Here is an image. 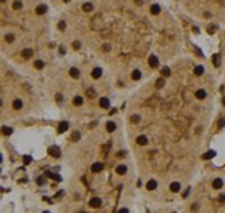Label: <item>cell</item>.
Returning a JSON list of instances; mask_svg holds the SVG:
<instances>
[{
  "label": "cell",
  "instance_id": "f546056e",
  "mask_svg": "<svg viewBox=\"0 0 225 213\" xmlns=\"http://www.w3.org/2000/svg\"><path fill=\"white\" fill-rule=\"evenodd\" d=\"M131 122H132V123H138V122H140V116H138V114H134L132 117H131Z\"/></svg>",
  "mask_w": 225,
  "mask_h": 213
},
{
  "label": "cell",
  "instance_id": "603a6c76",
  "mask_svg": "<svg viewBox=\"0 0 225 213\" xmlns=\"http://www.w3.org/2000/svg\"><path fill=\"white\" fill-rule=\"evenodd\" d=\"M162 75H164V77H170V75H171L170 68H167V66H165V68H162Z\"/></svg>",
  "mask_w": 225,
  "mask_h": 213
},
{
  "label": "cell",
  "instance_id": "44dd1931",
  "mask_svg": "<svg viewBox=\"0 0 225 213\" xmlns=\"http://www.w3.org/2000/svg\"><path fill=\"white\" fill-rule=\"evenodd\" d=\"M92 9H93V5H92V3H84V5H83V11L90 12Z\"/></svg>",
  "mask_w": 225,
  "mask_h": 213
},
{
  "label": "cell",
  "instance_id": "2e32d148",
  "mask_svg": "<svg viewBox=\"0 0 225 213\" xmlns=\"http://www.w3.org/2000/svg\"><path fill=\"white\" fill-rule=\"evenodd\" d=\"M156 186H158L156 180H150V182L147 183V189H149V191H153V189H156Z\"/></svg>",
  "mask_w": 225,
  "mask_h": 213
},
{
  "label": "cell",
  "instance_id": "5b68a950",
  "mask_svg": "<svg viewBox=\"0 0 225 213\" xmlns=\"http://www.w3.org/2000/svg\"><path fill=\"white\" fill-rule=\"evenodd\" d=\"M102 170H104V165H102L101 162H95V164L92 165V171H93V173H99V171H102Z\"/></svg>",
  "mask_w": 225,
  "mask_h": 213
},
{
  "label": "cell",
  "instance_id": "ab89813d",
  "mask_svg": "<svg viewBox=\"0 0 225 213\" xmlns=\"http://www.w3.org/2000/svg\"><path fill=\"white\" fill-rule=\"evenodd\" d=\"M135 3H137V5H141V3H143V0H135Z\"/></svg>",
  "mask_w": 225,
  "mask_h": 213
},
{
  "label": "cell",
  "instance_id": "d6986e66",
  "mask_svg": "<svg viewBox=\"0 0 225 213\" xmlns=\"http://www.w3.org/2000/svg\"><path fill=\"white\" fill-rule=\"evenodd\" d=\"M140 78H141V72H140L138 69H135V71L132 72V80L137 81V80H140Z\"/></svg>",
  "mask_w": 225,
  "mask_h": 213
},
{
  "label": "cell",
  "instance_id": "f35d334b",
  "mask_svg": "<svg viewBox=\"0 0 225 213\" xmlns=\"http://www.w3.org/2000/svg\"><path fill=\"white\" fill-rule=\"evenodd\" d=\"M104 51H110V45H104Z\"/></svg>",
  "mask_w": 225,
  "mask_h": 213
},
{
  "label": "cell",
  "instance_id": "3957f363",
  "mask_svg": "<svg viewBox=\"0 0 225 213\" xmlns=\"http://www.w3.org/2000/svg\"><path fill=\"white\" fill-rule=\"evenodd\" d=\"M147 143H149V138L146 137V135H140V137L137 138V144L138 146H147Z\"/></svg>",
  "mask_w": 225,
  "mask_h": 213
},
{
  "label": "cell",
  "instance_id": "7402d4cb",
  "mask_svg": "<svg viewBox=\"0 0 225 213\" xmlns=\"http://www.w3.org/2000/svg\"><path fill=\"white\" fill-rule=\"evenodd\" d=\"M215 155H216V153H215L213 150H210V152H207V153H206V155H204L203 158H204V159H212V158L215 156Z\"/></svg>",
  "mask_w": 225,
  "mask_h": 213
},
{
  "label": "cell",
  "instance_id": "8d00e7d4",
  "mask_svg": "<svg viewBox=\"0 0 225 213\" xmlns=\"http://www.w3.org/2000/svg\"><path fill=\"white\" fill-rule=\"evenodd\" d=\"M45 183V179L44 177H38V185H44Z\"/></svg>",
  "mask_w": 225,
  "mask_h": 213
},
{
  "label": "cell",
  "instance_id": "277c9868",
  "mask_svg": "<svg viewBox=\"0 0 225 213\" xmlns=\"http://www.w3.org/2000/svg\"><path fill=\"white\" fill-rule=\"evenodd\" d=\"M149 65L152 66V68H156V66L159 65V62H158V57H156V56H150V57H149Z\"/></svg>",
  "mask_w": 225,
  "mask_h": 213
},
{
  "label": "cell",
  "instance_id": "60d3db41",
  "mask_svg": "<svg viewBox=\"0 0 225 213\" xmlns=\"http://www.w3.org/2000/svg\"><path fill=\"white\" fill-rule=\"evenodd\" d=\"M221 201H225V195H221V198H219Z\"/></svg>",
  "mask_w": 225,
  "mask_h": 213
},
{
  "label": "cell",
  "instance_id": "5bb4252c",
  "mask_svg": "<svg viewBox=\"0 0 225 213\" xmlns=\"http://www.w3.org/2000/svg\"><path fill=\"white\" fill-rule=\"evenodd\" d=\"M69 74H71V77H72V78H78V77H80V71H78L77 68H71Z\"/></svg>",
  "mask_w": 225,
  "mask_h": 213
},
{
  "label": "cell",
  "instance_id": "83f0119b",
  "mask_svg": "<svg viewBox=\"0 0 225 213\" xmlns=\"http://www.w3.org/2000/svg\"><path fill=\"white\" fill-rule=\"evenodd\" d=\"M74 104H75V105H81V104H83V98H81V96H75Z\"/></svg>",
  "mask_w": 225,
  "mask_h": 213
},
{
  "label": "cell",
  "instance_id": "1f68e13d",
  "mask_svg": "<svg viewBox=\"0 0 225 213\" xmlns=\"http://www.w3.org/2000/svg\"><path fill=\"white\" fill-rule=\"evenodd\" d=\"M23 162H24V165H29V164L32 162V158H30V156H24V158H23Z\"/></svg>",
  "mask_w": 225,
  "mask_h": 213
},
{
  "label": "cell",
  "instance_id": "836d02e7",
  "mask_svg": "<svg viewBox=\"0 0 225 213\" xmlns=\"http://www.w3.org/2000/svg\"><path fill=\"white\" fill-rule=\"evenodd\" d=\"M5 39H6L8 42H14V35H11V33H9V35H6V36H5Z\"/></svg>",
  "mask_w": 225,
  "mask_h": 213
},
{
  "label": "cell",
  "instance_id": "4316f807",
  "mask_svg": "<svg viewBox=\"0 0 225 213\" xmlns=\"http://www.w3.org/2000/svg\"><path fill=\"white\" fill-rule=\"evenodd\" d=\"M2 132H3L5 135H11V134H12V128H8V126H3V129H2Z\"/></svg>",
  "mask_w": 225,
  "mask_h": 213
},
{
  "label": "cell",
  "instance_id": "8fae6325",
  "mask_svg": "<svg viewBox=\"0 0 225 213\" xmlns=\"http://www.w3.org/2000/svg\"><path fill=\"white\" fill-rule=\"evenodd\" d=\"M99 105H101L102 108H108V107H110V99H108V98H101Z\"/></svg>",
  "mask_w": 225,
  "mask_h": 213
},
{
  "label": "cell",
  "instance_id": "30bf717a",
  "mask_svg": "<svg viewBox=\"0 0 225 213\" xmlns=\"http://www.w3.org/2000/svg\"><path fill=\"white\" fill-rule=\"evenodd\" d=\"M47 9H48V8H47V5H39V6L36 8V14H38V15H42V14H45V12H47Z\"/></svg>",
  "mask_w": 225,
  "mask_h": 213
},
{
  "label": "cell",
  "instance_id": "f1b7e54d",
  "mask_svg": "<svg viewBox=\"0 0 225 213\" xmlns=\"http://www.w3.org/2000/svg\"><path fill=\"white\" fill-rule=\"evenodd\" d=\"M165 86V81H164V78H159L158 81H156V87L158 89H161V87H164Z\"/></svg>",
  "mask_w": 225,
  "mask_h": 213
},
{
  "label": "cell",
  "instance_id": "8992f818",
  "mask_svg": "<svg viewBox=\"0 0 225 213\" xmlns=\"http://www.w3.org/2000/svg\"><path fill=\"white\" fill-rule=\"evenodd\" d=\"M92 77H93V78H101V77H102V69L101 68H95V69H93L92 71Z\"/></svg>",
  "mask_w": 225,
  "mask_h": 213
},
{
  "label": "cell",
  "instance_id": "6da1fadb",
  "mask_svg": "<svg viewBox=\"0 0 225 213\" xmlns=\"http://www.w3.org/2000/svg\"><path fill=\"white\" fill-rule=\"evenodd\" d=\"M89 206H90V207L98 209V207H101V206H102V200H101V198H98V197H95V198H92V200L89 201Z\"/></svg>",
  "mask_w": 225,
  "mask_h": 213
},
{
  "label": "cell",
  "instance_id": "ffe728a7",
  "mask_svg": "<svg viewBox=\"0 0 225 213\" xmlns=\"http://www.w3.org/2000/svg\"><path fill=\"white\" fill-rule=\"evenodd\" d=\"M195 96H197L198 99H204V98H206V92H204L203 89H200V90H198V92L195 93Z\"/></svg>",
  "mask_w": 225,
  "mask_h": 213
},
{
  "label": "cell",
  "instance_id": "74e56055",
  "mask_svg": "<svg viewBox=\"0 0 225 213\" xmlns=\"http://www.w3.org/2000/svg\"><path fill=\"white\" fill-rule=\"evenodd\" d=\"M74 48H80V42H74Z\"/></svg>",
  "mask_w": 225,
  "mask_h": 213
},
{
  "label": "cell",
  "instance_id": "4dcf8cb0",
  "mask_svg": "<svg viewBox=\"0 0 225 213\" xmlns=\"http://www.w3.org/2000/svg\"><path fill=\"white\" fill-rule=\"evenodd\" d=\"M216 29H218V27H216V24H212V26H209V27H207V32H209V33H215V32H216Z\"/></svg>",
  "mask_w": 225,
  "mask_h": 213
},
{
  "label": "cell",
  "instance_id": "ba28073f",
  "mask_svg": "<svg viewBox=\"0 0 225 213\" xmlns=\"http://www.w3.org/2000/svg\"><path fill=\"white\" fill-rule=\"evenodd\" d=\"M222 185H224L222 179H215V180H213V183H212L213 189H221V188H222Z\"/></svg>",
  "mask_w": 225,
  "mask_h": 213
},
{
  "label": "cell",
  "instance_id": "ac0fdd59",
  "mask_svg": "<svg viewBox=\"0 0 225 213\" xmlns=\"http://www.w3.org/2000/svg\"><path fill=\"white\" fill-rule=\"evenodd\" d=\"M14 108H15V110H21V108H23L21 99H15V101H14Z\"/></svg>",
  "mask_w": 225,
  "mask_h": 213
},
{
  "label": "cell",
  "instance_id": "cb8c5ba5",
  "mask_svg": "<svg viewBox=\"0 0 225 213\" xmlns=\"http://www.w3.org/2000/svg\"><path fill=\"white\" fill-rule=\"evenodd\" d=\"M21 6H23V3L20 2V0H15L14 5H12V8H14V9H21Z\"/></svg>",
  "mask_w": 225,
  "mask_h": 213
},
{
  "label": "cell",
  "instance_id": "b9f144b4",
  "mask_svg": "<svg viewBox=\"0 0 225 213\" xmlns=\"http://www.w3.org/2000/svg\"><path fill=\"white\" fill-rule=\"evenodd\" d=\"M63 2H69V0H63Z\"/></svg>",
  "mask_w": 225,
  "mask_h": 213
},
{
  "label": "cell",
  "instance_id": "d590c367",
  "mask_svg": "<svg viewBox=\"0 0 225 213\" xmlns=\"http://www.w3.org/2000/svg\"><path fill=\"white\" fill-rule=\"evenodd\" d=\"M65 27H66V23H65V21H60V23H59V29H60V30H65Z\"/></svg>",
  "mask_w": 225,
  "mask_h": 213
},
{
  "label": "cell",
  "instance_id": "484cf974",
  "mask_svg": "<svg viewBox=\"0 0 225 213\" xmlns=\"http://www.w3.org/2000/svg\"><path fill=\"white\" fill-rule=\"evenodd\" d=\"M194 72H195V75H203V72H204V68H203V66H197Z\"/></svg>",
  "mask_w": 225,
  "mask_h": 213
},
{
  "label": "cell",
  "instance_id": "9c48e42d",
  "mask_svg": "<svg viewBox=\"0 0 225 213\" xmlns=\"http://www.w3.org/2000/svg\"><path fill=\"white\" fill-rule=\"evenodd\" d=\"M161 12V6L159 5H152V6H150V14H153V15H158Z\"/></svg>",
  "mask_w": 225,
  "mask_h": 213
},
{
  "label": "cell",
  "instance_id": "e575fe53",
  "mask_svg": "<svg viewBox=\"0 0 225 213\" xmlns=\"http://www.w3.org/2000/svg\"><path fill=\"white\" fill-rule=\"evenodd\" d=\"M213 63H215V66H219V56H213Z\"/></svg>",
  "mask_w": 225,
  "mask_h": 213
},
{
  "label": "cell",
  "instance_id": "7a4b0ae2",
  "mask_svg": "<svg viewBox=\"0 0 225 213\" xmlns=\"http://www.w3.org/2000/svg\"><path fill=\"white\" fill-rule=\"evenodd\" d=\"M48 153L51 155L53 158H59V156H60V149H59L57 146H53V147L48 149Z\"/></svg>",
  "mask_w": 225,
  "mask_h": 213
},
{
  "label": "cell",
  "instance_id": "4fadbf2b",
  "mask_svg": "<svg viewBox=\"0 0 225 213\" xmlns=\"http://www.w3.org/2000/svg\"><path fill=\"white\" fill-rule=\"evenodd\" d=\"M116 128H117V126H116L114 122H107V131H108V132H114Z\"/></svg>",
  "mask_w": 225,
  "mask_h": 213
},
{
  "label": "cell",
  "instance_id": "e0dca14e",
  "mask_svg": "<svg viewBox=\"0 0 225 213\" xmlns=\"http://www.w3.org/2000/svg\"><path fill=\"white\" fill-rule=\"evenodd\" d=\"M170 189H171L173 192H177V191L180 189V183H179V182H173V183L170 185Z\"/></svg>",
  "mask_w": 225,
  "mask_h": 213
},
{
  "label": "cell",
  "instance_id": "52a82bcc",
  "mask_svg": "<svg viewBox=\"0 0 225 213\" xmlns=\"http://www.w3.org/2000/svg\"><path fill=\"white\" fill-rule=\"evenodd\" d=\"M68 128H69V123L68 122H60V125H59V134H63L65 131H68Z\"/></svg>",
  "mask_w": 225,
  "mask_h": 213
},
{
  "label": "cell",
  "instance_id": "d4e9b609",
  "mask_svg": "<svg viewBox=\"0 0 225 213\" xmlns=\"http://www.w3.org/2000/svg\"><path fill=\"white\" fill-rule=\"evenodd\" d=\"M35 68H36V69H42V68H44V62H42V60H36V62H35Z\"/></svg>",
  "mask_w": 225,
  "mask_h": 213
},
{
  "label": "cell",
  "instance_id": "9a60e30c",
  "mask_svg": "<svg viewBox=\"0 0 225 213\" xmlns=\"http://www.w3.org/2000/svg\"><path fill=\"white\" fill-rule=\"evenodd\" d=\"M21 54H23V57H24V59H29V57H32V54H33V51H32L30 48H24Z\"/></svg>",
  "mask_w": 225,
  "mask_h": 213
},
{
  "label": "cell",
  "instance_id": "7c38bea8",
  "mask_svg": "<svg viewBox=\"0 0 225 213\" xmlns=\"http://www.w3.org/2000/svg\"><path fill=\"white\" fill-rule=\"evenodd\" d=\"M126 171H128L126 165H119V167H117V170H116V173H117V174H120V176L126 174Z\"/></svg>",
  "mask_w": 225,
  "mask_h": 213
},
{
  "label": "cell",
  "instance_id": "d6a6232c",
  "mask_svg": "<svg viewBox=\"0 0 225 213\" xmlns=\"http://www.w3.org/2000/svg\"><path fill=\"white\" fill-rule=\"evenodd\" d=\"M77 140H80V132H74L72 134V141H77Z\"/></svg>",
  "mask_w": 225,
  "mask_h": 213
}]
</instances>
